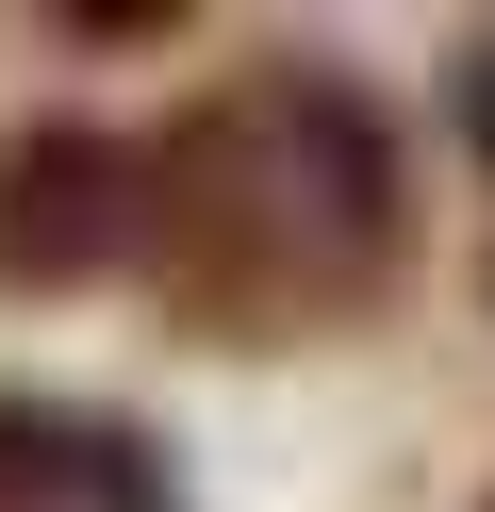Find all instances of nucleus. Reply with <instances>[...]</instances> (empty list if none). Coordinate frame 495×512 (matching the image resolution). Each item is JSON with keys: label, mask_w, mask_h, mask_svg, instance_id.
I'll return each instance as SVG.
<instances>
[{"label": "nucleus", "mask_w": 495, "mask_h": 512, "mask_svg": "<svg viewBox=\"0 0 495 512\" xmlns=\"http://www.w3.org/2000/svg\"><path fill=\"white\" fill-rule=\"evenodd\" d=\"M149 298L198 347H314L413 281V166L347 67H231L149 149Z\"/></svg>", "instance_id": "obj_1"}, {"label": "nucleus", "mask_w": 495, "mask_h": 512, "mask_svg": "<svg viewBox=\"0 0 495 512\" xmlns=\"http://www.w3.org/2000/svg\"><path fill=\"white\" fill-rule=\"evenodd\" d=\"M132 232H149V166L99 116L0 133V298H83V281L132 265Z\"/></svg>", "instance_id": "obj_2"}, {"label": "nucleus", "mask_w": 495, "mask_h": 512, "mask_svg": "<svg viewBox=\"0 0 495 512\" xmlns=\"http://www.w3.org/2000/svg\"><path fill=\"white\" fill-rule=\"evenodd\" d=\"M0 512H165V463L116 430V413L0 397Z\"/></svg>", "instance_id": "obj_3"}, {"label": "nucleus", "mask_w": 495, "mask_h": 512, "mask_svg": "<svg viewBox=\"0 0 495 512\" xmlns=\"http://www.w3.org/2000/svg\"><path fill=\"white\" fill-rule=\"evenodd\" d=\"M446 133H462V149L495 166V17H479V34L446 50Z\"/></svg>", "instance_id": "obj_4"}, {"label": "nucleus", "mask_w": 495, "mask_h": 512, "mask_svg": "<svg viewBox=\"0 0 495 512\" xmlns=\"http://www.w3.org/2000/svg\"><path fill=\"white\" fill-rule=\"evenodd\" d=\"M479 512H495V496H479Z\"/></svg>", "instance_id": "obj_5"}]
</instances>
